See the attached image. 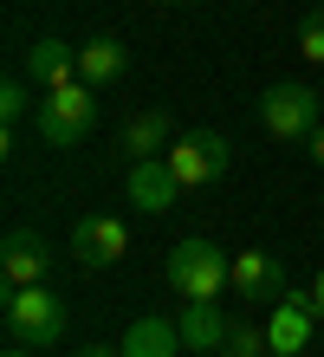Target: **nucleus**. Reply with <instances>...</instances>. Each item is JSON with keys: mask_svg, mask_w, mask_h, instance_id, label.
<instances>
[{"mask_svg": "<svg viewBox=\"0 0 324 357\" xmlns=\"http://www.w3.org/2000/svg\"><path fill=\"white\" fill-rule=\"evenodd\" d=\"M91 117H98V104H91V85H84V78L39 91V143H52V150L84 143L91 137Z\"/></svg>", "mask_w": 324, "mask_h": 357, "instance_id": "obj_1", "label": "nucleus"}, {"mask_svg": "<svg viewBox=\"0 0 324 357\" xmlns=\"http://www.w3.org/2000/svg\"><path fill=\"white\" fill-rule=\"evenodd\" d=\"M169 286L182 299H221V286H233V260L214 241H182L169 254Z\"/></svg>", "mask_w": 324, "mask_h": 357, "instance_id": "obj_2", "label": "nucleus"}, {"mask_svg": "<svg viewBox=\"0 0 324 357\" xmlns=\"http://www.w3.org/2000/svg\"><path fill=\"white\" fill-rule=\"evenodd\" d=\"M7 331H13V344L46 351V344L65 338V305L52 299L46 286H13L7 292Z\"/></svg>", "mask_w": 324, "mask_h": 357, "instance_id": "obj_3", "label": "nucleus"}, {"mask_svg": "<svg viewBox=\"0 0 324 357\" xmlns=\"http://www.w3.org/2000/svg\"><path fill=\"white\" fill-rule=\"evenodd\" d=\"M259 123H266L272 137H286V143H305L324 123V98L305 91V85H272L266 98H259Z\"/></svg>", "mask_w": 324, "mask_h": 357, "instance_id": "obj_4", "label": "nucleus"}, {"mask_svg": "<svg viewBox=\"0 0 324 357\" xmlns=\"http://www.w3.org/2000/svg\"><path fill=\"white\" fill-rule=\"evenodd\" d=\"M227 162H233V150H227V137H221V130H188V137H176V150H169V169H176L182 188H208V182H221V176H227Z\"/></svg>", "mask_w": 324, "mask_h": 357, "instance_id": "obj_5", "label": "nucleus"}, {"mask_svg": "<svg viewBox=\"0 0 324 357\" xmlns=\"http://www.w3.org/2000/svg\"><path fill=\"white\" fill-rule=\"evenodd\" d=\"M72 254L84 260V266H117L123 254H130V227L117 221V215H84L78 227H72Z\"/></svg>", "mask_w": 324, "mask_h": 357, "instance_id": "obj_6", "label": "nucleus"}, {"mask_svg": "<svg viewBox=\"0 0 324 357\" xmlns=\"http://www.w3.org/2000/svg\"><path fill=\"white\" fill-rule=\"evenodd\" d=\"M46 266H52V247L33 234V227H7V241H0V280L13 286H39L46 280Z\"/></svg>", "mask_w": 324, "mask_h": 357, "instance_id": "obj_7", "label": "nucleus"}, {"mask_svg": "<svg viewBox=\"0 0 324 357\" xmlns=\"http://www.w3.org/2000/svg\"><path fill=\"white\" fill-rule=\"evenodd\" d=\"M176 195H182V182L169 169V156H137L130 162V202H137L143 215H169Z\"/></svg>", "mask_w": 324, "mask_h": 357, "instance_id": "obj_8", "label": "nucleus"}, {"mask_svg": "<svg viewBox=\"0 0 324 357\" xmlns=\"http://www.w3.org/2000/svg\"><path fill=\"white\" fill-rule=\"evenodd\" d=\"M311 325H318V305H311V292H292V299H279V312L266 319L272 357H298V351L311 344Z\"/></svg>", "mask_w": 324, "mask_h": 357, "instance_id": "obj_9", "label": "nucleus"}, {"mask_svg": "<svg viewBox=\"0 0 324 357\" xmlns=\"http://www.w3.org/2000/svg\"><path fill=\"white\" fill-rule=\"evenodd\" d=\"M279 286H286V260H272V254H259V247H247V254L233 260V292H240L247 305H259V299H272Z\"/></svg>", "mask_w": 324, "mask_h": 357, "instance_id": "obj_10", "label": "nucleus"}, {"mask_svg": "<svg viewBox=\"0 0 324 357\" xmlns=\"http://www.w3.org/2000/svg\"><path fill=\"white\" fill-rule=\"evenodd\" d=\"M26 78L39 91L72 85V78H78V52L65 46V39H33V46H26Z\"/></svg>", "mask_w": 324, "mask_h": 357, "instance_id": "obj_11", "label": "nucleus"}, {"mask_svg": "<svg viewBox=\"0 0 324 357\" xmlns=\"http://www.w3.org/2000/svg\"><path fill=\"white\" fill-rule=\"evenodd\" d=\"M117 351H123V357H176V351H182V325H169V319H156V312H143V319L123 331Z\"/></svg>", "mask_w": 324, "mask_h": 357, "instance_id": "obj_12", "label": "nucleus"}, {"mask_svg": "<svg viewBox=\"0 0 324 357\" xmlns=\"http://www.w3.org/2000/svg\"><path fill=\"white\" fill-rule=\"evenodd\" d=\"M176 325H182V344L188 351H214V344H227V331H233L227 312L214 305V299H188V312H182Z\"/></svg>", "mask_w": 324, "mask_h": 357, "instance_id": "obj_13", "label": "nucleus"}, {"mask_svg": "<svg viewBox=\"0 0 324 357\" xmlns=\"http://www.w3.org/2000/svg\"><path fill=\"white\" fill-rule=\"evenodd\" d=\"M123 66H130V52L117 39H84L78 46V78L84 85H111V78H123Z\"/></svg>", "mask_w": 324, "mask_h": 357, "instance_id": "obj_14", "label": "nucleus"}, {"mask_svg": "<svg viewBox=\"0 0 324 357\" xmlns=\"http://www.w3.org/2000/svg\"><path fill=\"white\" fill-rule=\"evenodd\" d=\"M123 143H130V156H162L169 150V111H137Z\"/></svg>", "mask_w": 324, "mask_h": 357, "instance_id": "obj_15", "label": "nucleus"}, {"mask_svg": "<svg viewBox=\"0 0 324 357\" xmlns=\"http://www.w3.org/2000/svg\"><path fill=\"white\" fill-rule=\"evenodd\" d=\"M259 351H272L266 325H233L227 331V357H259Z\"/></svg>", "mask_w": 324, "mask_h": 357, "instance_id": "obj_16", "label": "nucleus"}, {"mask_svg": "<svg viewBox=\"0 0 324 357\" xmlns=\"http://www.w3.org/2000/svg\"><path fill=\"white\" fill-rule=\"evenodd\" d=\"M298 52H305V59H318V66H324V7L298 20Z\"/></svg>", "mask_w": 324, "mask_h": 357, "instance_id": "obj_17", "label": "nucleus"}, {"mask_svg": "<svg viewBox=\"0 0 324 357\" xmlns=\"http://www.w3.org/2000/svg\"><path fill=\"white\" fill-rule=\"evenodd\" d=\"M26 104H33V98H26V78H7V91H0V117H7V130L26 117Z\"/></svg>", "mask_w": 324, "mask_h": 357, "instance_id": "obj_18", "label": "nucleus"}, {"mask_svg": "<svg viewBox=\"0 0 324 357\" xmlns=\"http://www.w3.org/2000/svg\"><path fill=\"white\" fill-rule=\"evenodd\" d=\"M305 150H311V162H318V169H324V123H318V130L305 137Z\"/></svg>", "mask_w": 324, "mask_h": 357, "instance_id": "obj_19", "label": "nucleus"}, {"mask_svg": "<svg viewBox=\"0 0 324 357\" xmlns=\"http://www.w3.org/2000/svg\"><path fill=\"white\" fill-rule=\"evenodd\" d=\"M311 305H318V319H324V266H318V280H311Z\"/></svg>", "mask_w": 324, "mask_h": 357, "instance_id": "obj_20", "label": "nucleus"}, {"mask_svg": "<svg viewBox=\"0 0 324 357\" xmlns=\"http://www.w3.org/2000/svg\"><path fill=\"white\" fill-rule=\"evenodd\" d=\"M78 357H123V351H111V344H91V351H78Z\"/></svg>", "mask_w": 324, "mask_h": 357, "instance_id": "obj_21", "label": "nucleus"}, {"mask_svg": "<svg viewBox=\"0 0 324 357\" xmlns=\"http://www.w3.org/2000/svg\"><path fill=\"white\" fill-rule=\"evenodd\" d=\"M7 357H39V351H33V344H13V351H7Z\"/></svg>", "mask_w": 324, "mask_h": 357, "instance_id": "obj_22", "label": "nucleus"}, {"mask_svg": "<svg viewBox=\"0 0 324 357\" xmlns=\"http://www.w3.org/2000/svg\"><path fill=\"white\" fill-rule=\"evenodd\" d=\"M169 7H182V0H169Z\"/></svg>", "mask_w": 324, "mask_h": 357, "instance_id": "obj_23", "label": "nucleus"}, {"mask_svg": "<svg viewBox=\"0 0 324 357\" xmlns=\"http://www.w3.org/2000/svg\"><path fill=\"white\" fill-rule=\"evenodd\" d=\"M194 357H201V351H194Z\"/></svg>", "mask_w": 324, "mask_h": 357, "instance_id": "obj_24", "label": "nucleus"}]
</instances>
